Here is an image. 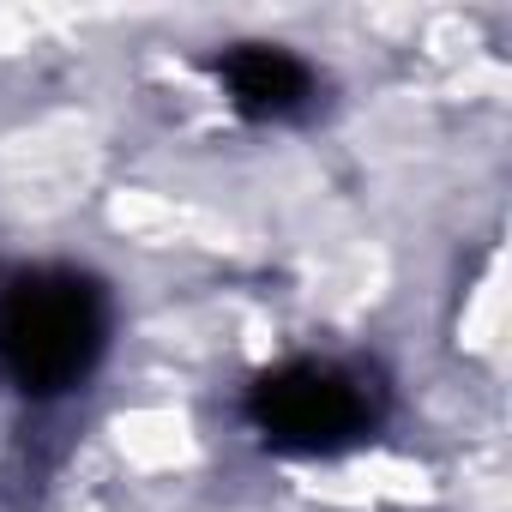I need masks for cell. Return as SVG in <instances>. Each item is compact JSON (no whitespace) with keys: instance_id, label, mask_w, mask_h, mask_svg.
<instances>
[{"instance_id":"obj_1","label":"cell","mask_w":512,"mask_h":512,"mask_svg":"<svg viewBox=\"0 0 512 512\" xmlns=\"http://www.w3.org/2000/svg\"><path fill=\"white\" fill-rule=\"evenodd\" d=\"M109 344V296L97 278L43 266L0 290V368L31 398L79 386Z\"/></svg>"},{"instance_id":"obj_2","label":"cell","mask_w":512,"mask_h":512,"mask_svg":"<svg viewBox=\"0 0 512 512\" xmlns=\"http://www.w3.org/2000/svg\"><path fill=\"white\" fill-rule=\"evenodd\" d=\"M247 416L284 452H338L374 428V404L356 374L332 362H284L253 380Z\"/></svg>"},{"instance_id":"obj_3","label":"cell","mask_w":512,"mask_h":512,"mask_svg":"<svg viewBox=\"0 0 512 512\" xmlns=\"http://www.w3.org/2000/svg\"><path fill=\"white\" fill-rule=\"evenodd\" d=\"M217 73L229 85V103L247 121H290L314 97L308 61H296L290 49H272V43H241V49H229L217 61Z\"/></svg>"}]
</instances>
